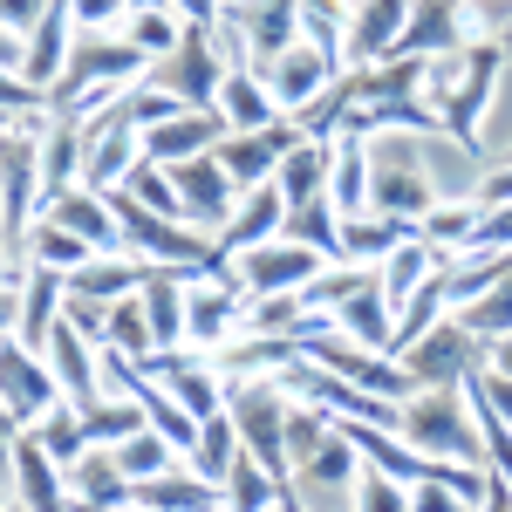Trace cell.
Here are the masks:
<instances>
[{
    "label": "cell",
    "mask_w": 512,
    "mask_h": 512,
    "mask_svg": "<svg viewBox=\"0 0 512 512\" xmlns=\"http://www.w3.org/2000/svg\"><path fill=\"white\" fill-rule=\"evenodd\" d=\"M123 192L130 198H144L151 212H164V219H185V198H178V178H171V164H137L130 178H123Z\"/></svg>",
    "instance_id": "7bdbcfd3"
},
{
    "label": "cell",
    "mask_w": 512,
    "mask_h": 512,
    "mask_svg": "<svg viewBox=\"0 0 512 512\" xmlns=\"http://www.w3.org/2000/svg\"><path fill=\"white\" fill-rule=\"evenodd\" d=\"M226 410H233V424H239V444H246V451L287 485V478H294V458H287V417H294V396L280 390L274 376H226Z\"/></svg>",
    "instance_id": "3957f363"
},
{
    "label": "cell",
    "mask_w": 512,
    "mask_h": 512,
    "mask_svg": "<svg viewBox=\"0 0 512 512\" xmlns=\"http://www.w3.org/2000/svg\"><path fill=\"white\" fill-rule=\"evenodd\" d=\"M287 212H294V205H287V192H280V185H253V192L239 198L233 226L219 233V246H226L233 260L246 253V246H267V239L287 233Z\"/></svg>",
    "instance_id": "44dd1931"
},
{
    "label": "cell",
    "mask_w": 512,
    "mask_h": 512,
    "mask_svg": "<svg viewBox=\"0 0 512 512\" xmlns=\"http://www.w3.org/2000/svg\"><path fill=\"white\" fill-rule=\"evenodd\" d=\"M185 28H192V21H185L178 7H137V14L123 21V35L137 41L144 55H178V41H185Z\"/></svg>",
    "instance_id": "74e56055"
},
{
    "label": "cell",
    "mask_w": 512,
    "mask_h": 512,
    "mask_svg": "<svg viewBox=\"0 0 512 512\" xmlns=\"http://www.w3.org/2000/svg\"><path fill=\"white\" fill-rule=\"evenodd\" d=\"M465 396H472V417H499V424H512V376L506 369H478V376H465Z\"/></svg>",
    "instance_id": "ee69618b"
},
{
    "label": "cell",
    "mask_w": 512,
    "mask_h": 512,
    "mask_svg": "<svg viewBox=\"0 0 512 512\" xmlns=\"http://www.w3.org/2000/svg\"><path fill=\"white\" fill-rule=\"evenodd\" d=\"M48 7H55V0H0V14H7V35H35L41 21H48Z\"/></svg>",
    "instance_id": "c3c4849f"
},
{
    "label": "cell",
    "mask_w": 512,
    "mask_h": 512,
    "mask_svg": "<svg viewBox=\"0 0 512 512\" xmlns=\"http://www.w3.org/2000/svg\"><path fill=\"white\" fill-rule=\"evenodd\" d=\"M417 233V219H390V212H355L342 219V260H362V267H383L403 239Z\"/></svg>",
    "instance_id": "f1b7e54d"
},
{
    "label": "cell",
    "mask_w": 512,
    "mask_h": 512,
    "mask_svg": "<svg viewBox=\"0 0 512 512\" xmlns=\"http://www.w3.org/2000/svg\"><path fill=\"white\" fill-rule=\"evenodd\" d=\"M246 308H253V294L239 287V274H205L192 280V301H185V342L192 349H226L239 335V321H246Z\"/></svg>",
    "instance_id": "ba28073f"
},
{
    "label": "cell",
    "mask_w": 512,
    "mask_h": 512,
    "mask_svg": "<svg viewBox=\"0 0 512 512\" xmlns=\"http://www.w3.org/2000/svg\"><path fill=\"white\" fill-rule=\"evenodd\" d=\"M69 14L82 35H110L117 21H130V0H69Z\"/></svg>",
    "instance_id": "bcb514c9"
},
{
    "label": "cell",
    "mask_w": 512,
    "mask_h": 512,
    "mask_svg": "<svg viewBox=\"0 0 512 512\" xmlns=\"http://www.w3.org/2000/svg\"><path fill=\"white\" fill-rule=\"evenodd\" d=\"M219 110H226V123H233V130H267V123L287 117V110L274 103V89H267V76H260V69H233V76H226V89H219Z\"/></svg>",
    "instance_id": "4dcf8cb0"
},
{
    "label": "cell",
    "mask_w": 512,
    "mask_h": 512,
    "mask_svg": "<svg viewBox=\"0 0 512 512\" xmlns=\"http://www.w3.org/2000/svg\"><path fill=\"white\" fill-rule=\"evenodd\" d=\"M48 362H55V376H62V396L82 403V410L110 390V383H103V349L82 335L76 321H55V335H48Z\"/></svg>",
    "instance_id": "d6986e66"
},
{
    "label": "cell",
    "mask_w": 512,
    "mask_h": 512,
    "mask_svg": "<svg viewBox=\"0 0 512 512\" xmlns=\"http://www.w3.org/2000/svg\"><path fill=\"white\" fill-rule=\"evenodd\" d=\"M55 403H62V376H55L48 349H28V342L7 335V431L41 424Z\"/></svg>",
    "instance_id": "7c38bea8"
},
{
    "label": "cell",
    "mask_w": 512,
    "mask_h": 512,
    "mask_svg": "<svg viewBox=\"0 0 512 512\" xmlns=\"http://www.w3.org/2000/svg\"><path fill=\"white\" fill-rule=\"evenodd\" d=\"M403 28H410V0H355L342 62H349V69H376V62H390L396 41H403Z\"/></svg>",
    "instance_id": "5bb4252c"
},
{
    "label": "cell",
    "mask_w": 512,
    "mask_h": 512,
    "mask_svg": "<svg viewBox=\"0 0 512 512\" xmlns=\"http://www.w3.org/2000/svg\"><path fill=\"white\" fill-rule=\"evenodd\" d=\"M171 7H178V14H185L192 28H212V21L226 14V0H171Z\"/></svg>",
    "instance_id": "f907efd6"
},
{
    "label": "cell",
    "mask_w": 512,
    "mask_h": 512,
    "mask_svg": "<svg viewBox=\"0 0 512 512\" xmlns=\"http://www.w3.org/2000/svg\"><path fill=\"white\" fill-rule=\"evenodd\" d=\"M478 512H512V485L499 472L485 478V499H478Z\"/></svg>",
    "instance_id": "816d5d0a"
},
{
    "label": "cell",
    "mask_w": 512,
    "mask_h": 512,
    "mask_svg": "<svg viewBox=\"0 0 512 512\" xmlns=\"http://www.w3.org/2000/svg\"><path fill=\"white\" fill-rule=\"evenodd\" d=\"M335 328H342L349 342H362V349H390V342H396V301L383 294V274L335 308Z\"/></svg>",
    "instance_id": "484cf974"
},
{
    "label": "cell",
    "mask_w": 512,
    "mask_h": 512,
    "mask_svg": "<svg viewBox=\"0 0 512 512\" xmlns=\"http://www.w3.org/2000/svg\"><path fill=\"white\" fill-rule=\"evenodd\" d=\"M137 7H171V0H130V14H137Z\"/></svg>",
    "instance_id": "db71d44e"
},
{
    "label": "cell",
    "mask_w": 512,
    "mask_h": 512,
    "mask_svg": "<svg viewBox=\"0 0 512 512\" xmlns=\"http://www.w3.org/2000/svg\"><path fill=\"white\" fill-rule=\"evenodd\" d=\"M233 137V123L219 103H205V110H185V117L158 123V130H144V158L151 164H185V158H205V151H219Z\"/></svg>",
    "instance_id": "e0dca14e"
},
{
    "label": "cell",
    "mask_w": 512,
    "mask_h": 512,
    "mask_svg": "<svg viewBox=\"0 0 512 512\" xmlns=\"http://www.w3.org/2000/svg\"><path fill=\"white\" fill-rule=\"evenodd\" d=\"M410 506L417 512H478L458 485H410Z\"/></svg>",
    "instance_id": "7dc6e473"
},
{
    "label": "cell",
    "mask_w": 512,
    "mask_h": 512,
    "mask_svg": "<svg viewBox=\"0 0 512 512\" xmlns=\"http://www.w3.org/2000/svg\"><path fill=\"white\" fill-rule=\"evenodd\" d=\"M458 315V301H451V280L437 274V280H424L403 308H396V342H390V355H403V349H417L424 335H431L437 321H451Z\"/></svg>",
    "instance_id": "1f68e13d"
},
{
    "label": "cell",
    "mask_w": 512,
    "mask_h": 512,
    "mask_svg": "<svg viewBox=\"0 0 512 512\" xmlns=\"http://www.w3.org/2000/svg\"><path fill=\"white\" fill-rule=\"evenodd\" d=\"M144 48L130 35H82L76 55H69V69H62V82L48 89L55 96V117L76 103V96H89V89H103V82H117V89H130V82H144Z\"/></svg>",
    "instance_id": "277c9868"
},
{
    "label": "cell",
    "mask_w": 512,
    "mask_h": 512,
    "mask_svg": "<svg viewBox=\"0 0 512 512\" xmlns=\"http://www.w3.org/2000/svg\"><path fill=\"white\" fill-rule=\"evenodd\" d=\"M355 512H417L410 506V485L403 478H390V472H362V492H355Z\"/></svg>",
    "instance_id": "f6af8a7d"
},
{
    "label": "cell",
    "mask_w": 512,
    "mask_h": 512,
    "mask_svg": "<svg viewBox=\"0 0 512 512\" xmlns=\"http://www.w3.org/2000/svg\"><path fill=\"white\" fill-rule=\"evenodd\" d=\"M369 185H376L369 137H362V130H335V178H328V198H335V212H342V219L369 212Z\"/></svg>",
    "instance_id": "cb8c5ba5"
},
{
    "label": "cell",
    "mask_w": 512,
    "mask_h": 512,
    "mask_svg": "<svg viewBox=\"0 0 512 512\" xmlns=\"http://www.w3.org/2000/svg\"><path fill=\"white\" fill-rule=\"evenodd\" d=\"M7 512H28V506H21V499H14V506H7Z\"/></svg>",
    "instance_id": "11a10c76"
},
{
    "label": "cell",
    "mask_w": 512,
    "mask_h": 512,
    "mask_svg": "<svg viewBox=\"0 0 512 512\" xmlns=\"http://www.w3.org/2000/svg\"><path fill=\"white\" fill-rule=\"evenodd\" d=\"M144 274H151V260H137V253H96L89 267L69 274V294H82V301H110V308H117L123 294L144 287Z\"/></svg>",
    "instance_id": "4316f807"
},
{
    "label": "cell",
    "mask_w": 512,
    "mask_h": 512,
    "mask_svg": "<svg viewBox=\"0 0 512 512\" xmlns=\"http://www.w3.org/2000/svg\"><path fill=\"white\" fill-rule=\"evenodd\" d=\"M403 437L417 451L444 458V465H478L485 472V431H478L465 390H417L403 403Z\"/></svg>",
    "instance_id": "7a4b0ae2"
},
{
    "label": "cell",
    "mask_w": 512,
    "mask_h": 512,
    "mask_svg": "<svg viewBox=\"0 0 512 512\" xmlns=\"http://www.w3.org/2000/svg\"><path fill=\"white\" fill-rule=\"evenodd\" d=\"M137 506L144 512H226V485H212L192 465H171L158 478H137Z\"/></svg>",
    "instance_id": "ffe728a7"
},
{
    "label": "cell",
    "mask_w": 512,
    "mask_h": 512,
    "mask_svg": "<svg viewBox=\"0 0 512 512\" xmlns=\"http://www.w3.org/2000/svg\"><path fill=\"white\" fill-rule=\"evenodd\" d=\"M472 0H410V28L396 41V55H451V48H472Z\"/></svg>",
    "instance_id": "9a60e30c"
},
{
    "label": "cell",
    "mask_w": 512,
    "mask_h": 512,
    "mask_svg": "<svg viewBox=\"0 0 512 512\" xmlns=\"http://www.w3.org/2000/svg\"><path fill=\"white\" fill-rule=\"evenodd\" d=\"M28 431H35V437H41V451H48V458H62V465H76L82 451H89V424H82V403H69V396H62V403H55V410H48L41 424H28Z\"/></svg>",
    "instance_id": "8d00e7d4"
},
{
    "label": "cell",
    "mask_w": 512,
    "mask_h": 512,
    "mask_svg": "<svg viewBox=\"0 0 512 512\" xmlns=\"http://www.w3.org/2000/svg\"><path fill=\"white\" fill-rule=\"evenodd\" d=\"M492 369H506V376H512V335H499V342H492Z\"/></svg>",
    "instance_id": "f5cc1de1"
},
{
    "label": "cell",
    "mask_w": 512,
    "mask_h": 512,
    "mask_svg": "<svg viewBox=\"0 0 512 512\" xmlns=\"http://www.w3.org/2000/svg\"><path fill=\"white\" fill-rule=\"evenodd\" d=\"M260 76H267V89H274V103L287 110V117H294V110H308V103H315L321 89H335V82L349 76V62H342V55H328L321 41L301 35L294 48H287V55H274Z\"/></svg>",
    "instance_id": "9c48e42d"
},
{
    "label": "cell",
    "mask_w": 512,
    "mask_h": 512,
    "mask_svg": "<svg viewBox=\"0 0 512 512\" xmlns=\"http://www.w3.org/2000/svg\"><path fill=\"white\" fill-rule=\"evenodd\" d=\"M328 178H335V137H301L274 185L287 192V205H308V198H328Z\"/></svg>",
    "instance_id": "83f0119b"
},
{
    "label": "cell",
    "mask_w": 512,
    "mask_h": 512,
    "mask_svg": "<svg viewBox=\"0 0 512 512\" xmlns=\"http://www.w3.org/2000/svg\"><path fill=\"white\" fill-rule=\"evenodd\" d=\"M444 267H451V253H444V246H431L424 233H410V239H403V246L390 253V260H383V294H390L396 308H403V301H410L424 280H437Z\"/></svg>",
    "instance_id": "f546056e"
},
{
    "label": "cell",
    "mask_w": 512,
    "mask_h": 512,
    "mask_svg": "<svg viewBox=\"0 0 512 512\" xmlns=\"http://www.w3.org/2000/svg\"><path fill=\"white\" fill-rule=\"evenodd\" d=\"M171 62V76H164V89H178L185 103H219V89H226V76H233V62L219 55V41H212V28H185V41H178V55H164Z\"/></svg>",
    "instance_id": "2e32d148"
},
{
    "label": "cell",
    "mask_w": 512,
    "mask_h": 512,
    "mask_svg": "<svg viewBox=\"0 0 512 512\" xmlns=\"http://www.w3.org/2000/svg\"><path fill=\"white\" fill-rule=\"evenodd\" d=\"M478 219H485V205H431L424 219H417V233L431 239V246H444V253H465L472 246V233H478Z\"/></svg>",
    "instance_id": "f35d334b"
},
{
    "label": "cell",
    "mask_w": 512,
    "mask_h": 512,
    "mask_svg": "<svg viewBox=\"0 0 512 512\" xmlns=\"http://www.w3.org/2000/svg\"><path fill=\"white\" fill-rule=\"evenodd\" d=\"M274 506H287V485H280L253 451H239L233 478H226V512H274Z\"/></svg>",
    "instance_id": "836d02e7"
},
{
    "label": "cell",
    "mask_w": 512,
    "mask_h": 512,
    "mask_svg": "<svg viewBox=\"0 0 512 512\" xmlns=\"http://www.w3.org/2000/svg\"><path fill=\"white\" fill-rule=\"evenodd\" d=\"M499 69H506V48L499 41H472V48H451V55H431L424 62V103H431L444 130L458 137L465 158L485 164V144H478V117L499 89Z\"/></svg>",
    "instance_id": "6da1fadb"
},
{
    "label": "cell",
    "mask_w": 512,
    "mask_h": 512,
    "mask_svg": "<svg viewBox=\"0 0 512 512\" xmlns=\"http://www.w3.org/2000/svg\"><path fill=\"white\" fill-rule=\"evenodd\" d=\"M82 424H89V444H123V437H137L151 417H144V403L137 396H117V390H103L89 410H82Z\"/></svg>",
    "instance_id": "d590c367"
},
{
    "label": "cell",
    "mask_w": 512,
    "mask_h": 512,
    "mask_svg": "<svg viewBox=\"0 0 512 512\" xmlns=\"http://www.w3.org/2000/svg\"><path fill=\"white\" fill-rule=\"evenodd\" d=\"M308 130L294 117H280V123H267V130H233L226 144H219V164L233 171V185L239 192H253V185H274L280 178V164H287V151L301 144Z\"/></svg>",
    "instance_id": "4fadbf2b"
},
{
    "label": "cell",
    "mask_w": 512,
    "mask_h": 512,
    "mask_svg": "<svg viewBox=\"0 0 512 512\" xmlns=\"http://www.w3.org/2000/svg\"><path fill=\"white\" fill-rule=\"evenodd\" d=\"M485 362H492V342H478L458 315L437 321L417 349H403V369H410L424 390H465V376H478Z\"/></svg>",
    "instance_id": "5b68a950"
},
{
    "label": "cell",
    "mask_w": 512,
    "mask_h": 512,
    "mask_svg": "<svg viewBox=\"0 0 512 512\" xmlns=\"http://www.w3.org/2000/svg\"><path fill=\"white\" fill-rule=\"evenodd\" d=\"M226 7H246V0H226Z\"/></svg>",
    "instance_id": "6f0895ef"
},
{
    "label": "cell",
    "mask_w": 512,
    "mask_h": 512,
    "mask_svg": "<svg viewBox=\"0 0 512 512\" xmlns=\"http://www.w3.org/2000/svg\"><path fill=\"white\" fill-rule=\"evenodd\" d=\"M437 205L431 178L410 158H376V185H369V212H390V219H424Z\"/></svg>",
    "instance_id": "603a6c76"
},
{
    "label": "cell",
    "mask_w": 512,
    "mask_h": 512,
    "mask_svg": "<svg viewBox=\"0 0 512 512\" xmlns=\"http://www.w3.org/2000/svg\"><path fill=\"white\" fill-rule=\"evenodd\" d=\"M69 492H76V512H117V506H137V478L123 472L117 444H89L76 465H69Z\"/></svg>",
    "instance_id": "ac0fdd59"
},
{
    "label": "cell",
    "mask_w": 512,
    "mask_h": 512,
    "mask_svg": "<svg viewBox=\"0 0 512 512\" xmlns=\"http://www.w3.org/2000/svg\"><path fill=\"white\" fill-rule=\"evenodd\" d=\"M7 253H28L35 267H62V274H76V267H89V260H96V246H89L82 233H69L55 212H41L21 239H7Z\"/></svg>",
    "instance_id": "d4e9b609"
},
{
    "label": "cell",
    "mask_w": 512,
    "mask_h": 512,
    "mask_svg": "<svg viewBox=\"0 0 512 512\" xmlns=\"http://www.w3.org/2000/svg\"><path fill=\"white\" fill-rule=\"evenodd\" d=\"M239 451H246V444H239L233 410H219V417H205V424H198V444H192V458H185V465H192V472H205L212 485H226V478H233V465H239Z\"/></svg>",
    "instance_id": "d6a6232c"
},
{
    "label": "cell",
    "mask_w": 512,
    "mask_h": 512,
    "mask_svg": "<svg viewBox=\"0 0 512 512\" xmlns=\"http://www.w3.org/2000/svg\"><path fill=\"white\" fill-rule=\"evenodd\" d=\"M287 239L315 246L321 260L335 267V260H342V212H335V198H308V205H294V212H287Z\"/></svg>",
    "instance_id": "e575fe53"
},
{
    "label": "cell",
    "mask_w": 512,
    "mask_h": 512,
    "mask_svg": "<svg viewBox=\"0 0 512 512\" xmlns=\"http://www.w3.org/2000/svg\"><path fill=\"white\" fill-rule=\"evenodd\" d=\"M478 205H485V212H499V205H512V164H492V171L478 178Z\"/></svg>",
    "instance_id": "681fc988"
},
{
    "label": "cell",
    "mask_w": 512,
    "mask_h": 512,
    "mask_svg": "<svg viewBox=\"0 0 512 512\" xmlns=\"http://www.w3.org/2000/svg\"><path fill=\"white\" fill-rule=\"evenodd\" d=\"M185 110H198V103H185V96L164 89V82H130V89H123V117L137 123V130H158V123L185 117Z\"/></svg>",
    "instance_id": "ab89813d"
},
{
    "label": "cell",
    "mask_w": 512,
    "mask_h": 512,
    "mask_svg": "<svg viewBox=\"0 0 512 512\" xmlns=\"http://www.w3.org/2000/svg\"><path fill=\"white\" fill-rule=\"evenodd\" d=\"M62 308H69V274L28 260L21 287H7V335H14V342H28V349H48V335H55Z\"/></svg>",
    "instance_id": "30bf717a"
},
{
    "label": "cell",
    "mask_w": 512,
    "mask_h": 512,
    "mask_svg": "<svg viewBox=\"0 0 512 512\" xmlns=\"http://www.w3.org/2000/svg\"><path fill=\"white\" fill-rule=\"evenodd\" d=\"M117 512H144V506H117Z\"/></svg>",
    "instance_id": "9f6ffc18"
},
{
    "label": "cell",
    "mask_w": 512,
    "mask_h": 512,
    "mask_svg": "<svg viewBox=\"0 0 512 512\" xmlns=\"http://www.w3.org/2000/svg\"><path fill=\"white\" fill-rule=\"evenodd\" d=\"M110 349L137 355V362L158 355V335H151V315H144V294H123L117 308H110Z\"/></svg>",
    "instance_id": "60d3db41"
},
{
    "label": "cell",
    "mask_w": 512,
    "mask_h": 512,
    "mask_svg": "<svg viewBox=\"0 0 512 512\" xmlns=\"http://www.w3.org/2000/svg\"><path fill=\"white\" fill-rule=\"evenodd\" d=\"M321 267H328V260H321L315 246H301V239H287V233L267 239V246H246V253L233 260L239 287H246L253 301H260V294H301Z\"/></svg>",
    "instance_id": "52a82bcc"
},
{
    "label": "cell",
    "mask_w": 512,
    "mask_h": 512,
    "mask_svg": "<svg viewBox=\"0 0 512 512\" xmlns=\"http://www.w3.org/2000/svg\"><path fill=\"white\" fill-rule=\"evenodd\" d=\"M117 458H123V472H130V478H158V472H171L185 451H178L164 431H151V424H144L137 437H123V444H117Z\"/></svg>",
    "instance_id": "b9f144b4"
},
{
    "label": "cell",
    "mask_w": 512,
    "mask_h": 512,
    "mask_svg": "<svg viewBox=\"0 0 512 512\" xmlns=\"http://www.w3.org/2000/svg\"><path fill=\"white\" fill-rule=\"evenodd\" d=\"M7 472H14V499H21L28 512H76L69 465L48 458L35 431H7Z\"/></svg>",
    "instance_id": "8fae6325"
},
{
    "label": "cell",
    "mask_w": 512,
    "mask_h": 512,
    "mask_svg": "<svg viewBox=\"0 0 512 512\" xmlns=\"http://www.w3.org/2000/svg\"><path fill=\"white\" fill-rule=\"evenodd\" d=\"M171 178H178V198H185V226H198V233H212V239L233 226V212H239L246 192L233 185V171L219 164V151L171 164Z\"/></svg>",
    "instance_id": "8992f818"
},
{
    "label": "cell",
    "mask_w": 512,
    "mask_h": 512,
    "mask_svg": "<svg viewBox=\"0 0 512 512\" xmlns=\"http://www.w3.org/2000/svg\"><path fill=\"white\" fill-rule=\"evenodd\" d=\"M233 14L246 28V41H253V69H267L274 55H287L301 41V0H246Z\"/></svg>",
    "instance_id": "7402d4cb"
}]
</instances>
